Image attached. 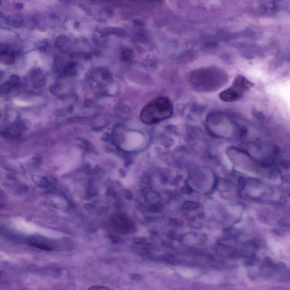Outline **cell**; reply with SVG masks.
<instances>
[{"instance_id":"cell-3","label":"cell","mask_w":290,"mask_h":290,"mask_svg":"<svg viewBox=\"0 0 290 290\" xmlns=\"http://www.w3.org/2000/svg\"><path fill=\"white\" fill-rule=\"evenodd\" d=\"M8 197L6 193L0 190V209H2L6 207L7 204Z\"/></svg>"},{"instance_id":"cell-1","label":"cell","mask_w":290,"mask_h":290,"mask_svg":"<svg viewBox=\"0 0 290 290\" xmlns=\"http://www.w3.org/2000/svg\"><path fill=\"white\" fill-rule=\"evenodd\" d=\"M173 107L167 97H159L152 100L142 109L140 119L147 125H153L172 116Z\"/></svg>"},{"instance_id":"cell-2","label":"cell","mask_w":290,"mask_h":290,"mask_svg":"<svg viewBox=\"0 0 290 290\" xmlns=\"http://www.w3.org/2000/svg\"><path fill=\"white\" fill-rule=\"evenodd\" d=\"M254 87L252 82L243 76H238L228 89L221 92L219 98L225 102H234L241 99L243 96Z\"/></svg>"}]
</instances>
